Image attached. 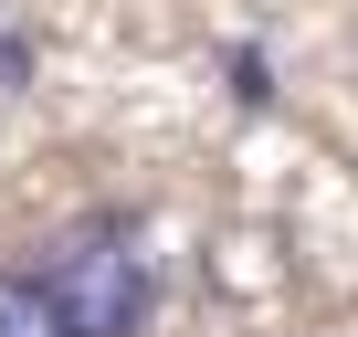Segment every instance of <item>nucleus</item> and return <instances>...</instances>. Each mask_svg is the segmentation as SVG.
<instances>
[{
	"label": "nucleus",
	"instance_id": "nucleus-1",
	"mask_svg": "<svg viewBox=\"0 0 358 337\" xmlns=\"http://www.w3.org/2000/svg\"><path fill=\"white\" fill-rule=\"evenodd\" d=\"M53 295L74 316V337H137L158 316V264H148V232L137 211H85L64 243H53Z\"/></svg>",
	"mask_w": 358,
	"mask_h": 337
},
{
	"label": "nucleus",
	"instance_id": "nucleus-2",
	"mask_svg": "<svg viewBox=\"0 0 358 337\" xmlns=\"http://www.w3.org/2000/svg\"><path fill=\"white\" fill-rule=\"evenodd\" d=\"M0 337H74L53 274H0Z\"/></svg>",
	"mask_w": 358,
	"mask_h": 337
},
{
	"label": "nucleus",
	"instance_id": "nucleus-3",
	"mask_svg": "<svg viewBox=\"0 0 358 337\" xmlns=\"http://www.w3.org/2000/svg\"><path fill=\"white\" fill-rule=\"evenodd\" d=\"M22 85H32V32L0 22V95H22Z\"/></svg>",
	"mask_w": 358,
	"mask_h": 337
},
{
	"label": "nucleus",
	"instance_id": "nucleus-4",
	"mask_svg": "<svg viewBox=\"0 0 358 337\" xmlns=\"http://www.w3.org/2000/svg\"><path fill=\"white\" fill-rule=\"evenodd\" d=\"M232 106H274V64L264 53H232Z\"/></svg>",
	"mask_w": 358,
	"mask_h": 337
}]
</instances>
